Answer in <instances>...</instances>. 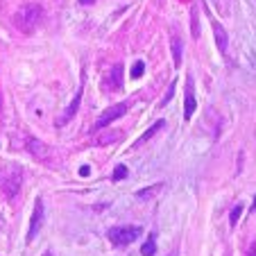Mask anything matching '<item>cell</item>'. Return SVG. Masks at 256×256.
Masks as SVG:
<instances>
[{
    "instance_id": "6da1fadb",
    "label": "cell",
    "mask_w": 256,
    "mask_h": 256,
    "mask_svg": "<svg viewBox=\"0 0 256 256\" xmlns=\"http://www.w3.org/2000/svg\"><path fill=\"white\" fill-rule=\"evenodd\" d=\"M44 20V7L39 5H25L14 14V28L23 34H32Z\"/></svg>"
},
{
    "instance_id": "7a4b0ae2",
    "label": "cell",
    "mask_w": 256,
    "mask_h": 256,
    "mask_svg": "<svg viewBox=\"0 0 256 256\" xmlns=\"http://www.w3.org/2000/svg\"><path fill=\"white\" fill-rule=\"evenodd\" d=\"M20 184H23V170H20L18 166H5V168H0V188H2V193L10 200L16 198Z\"/></svg>"
},
{
    "instance_id": "3957f363",
    "label": "cell",
    "mask_w": 256,
    "mask_h": 256,
    "mask_svg": "<svg viewBox=\"0 0 256 256\" xmlns=\"http://www.w3.org/2000/svg\"><path fill=\"white\" fill-rule=\"evenodd\" d=\"M140 234H143L140 227H112L106 232V236H109V240H112L114 245H130Z\"/></svg>"
},
{
    "instance_id": "277c9868",
    "label": "cell",
    "mask_w": 256,
    "mask_h": 256,
    "mask_svg": "<svg viewBox=\"0 0 256 256\" xmlns=\"http://www.w3.org/2000/svg\"><path fill=\"white\" fill-rule=\"evenodd\" d=\"M127 114V102H118V104H114V106H109L104 114H102L100 118H98V122H96V130H104L109 122H114V120H118V118H122Z\"/></svg>"
},
{
    "instance_id": "5b68a950",
    "label": "cell",
    "mask_w": 256,
    "mask_h": 256,
    "mask_svg": "<svg viewBox=\"0 0 256 256\" xmlns=\"http://www.w3.org/2000/svg\"><path fill=\"white\" fill-rule=\"evenodd\" d=\"M44 224V200H36L34 202V213H32V220H30V232H28V242H32L34 238L39 236V229Z\"/></svg>"
},
{
    "instance_id": "8992f818",
    "label": "cell",
    "mask_w": 256,
    "mask_h": 256,
    "mask_svg": "<svg viewBox=\"0 0 256 256\" xmlns=\"http://www.w3.org/2000/svg\"><path fill=\"white\" fill-rule=\"evenodd\" d=\"M82 91H84V88L80 86V88H78V93H75V98H72V102H70V104H68V109L62 114V118H59V120H57V127H64V125H66V122H70V120H72V116L78 114V109H80V102H82Z\"/></svg>"
},
{
    "instance_id": "52a82bcc",
    "label": "cell",
    "mask_w": 256,
    "mask_h": 256,
    "mask_svg": "<svg viewBox=\"0 0 256 256\" xmlns=\"http://www.w3.org/2000/svg\"><path fill=\"white\" fill-rule=\"evenodd\" d=\"M195 109H198V102H195V96H193V80L188 78V82H186V102H184V118L186 120L195 114Z\"/></svg>"
},
{
    "instance_id": "ba28073f",
    "label": "cell",
    "mask_w": 256,
    "mask_h": 256,
    "mask_svg": "<svg viewBox=\"0 0 256 256\" xmlns=\"http://www.w3.org/2000/svg\"><path fill=\"white\" fill-rule=\"evenodd\" d=\"M28 150L32 152L36 159H48V148L36 138H28Z\"/></svg>"
},
{
    "instance_id": "9c48e42d",
    "label": "cell",
    "mask_w": 256,
    "mask_h": 256,
    "mask_svg": "<svg viewBox=\"0 0 256 256\" xmlns=\"http://www.w3.org/2000/svg\"><path fill=\"white\" fill-rule=\"evenodd\" d=\"M213 34H216V44H218V48H220V52H224V50H227V44H229L224 28L220 23H213Z\"/></svg>"
},
{
    "instance_id": "30bf717a",
    "label": "cell",
    "mask_w": 256,
    "mask_h": 256,
    "mask_svg": "<svg viewBox=\"0 0 256 256\" xmlns=\"http://www.w3.org/2000/svg\"><path fill=\"white\" fill-rule=\"evenodd\" d=\"M140 254H143V256H154L156 254V236H154V234H150V236H148V240L143 242Z\"/></svg>"
},
{
    "instance_id": "8fae6325",
    "label": "cell",
    "mask_w": 256,
    "mask_h": 256,
    "mask_svg": "<svg viewBox=\"0 0 256 256\" xmlns=\"http://www.w3.org/2000/svg\"><path fill=\"white\" fill-rule=\"evenodd\" d=\"M122 66L120 64H116V66H114V75H109V86L112 88H120L122 86Z\"/></svg>"
},
{
    "instance_id": "7c38bea8",
    "label": "cell",
    "mask_w": 256,
    "mask_h": 256,
    "mask_svg": "<svg viewBox=\"0 0 256 256\" xmlns=\"http://www.w3.org/2000/svg\"><path fill=\"white\" fill-rule=\"evenodd\" d=\"M164 127H166V120H156L154 125L150 127V130H148V132H145L143 136H140L138 140H136V145H140V143H145V140H148V138H152V136H154V134H156V132H159V130H164Z\"/></svg>"
},
{
    "instance_id": "4fadbf2b",
    "label": "cell",
    "mask_w": 256,
    "mask_h": 256,
    "mask_svg": "<svg viewBox=\"0 0 256 256\" xmlns=\"http://www.w3.org/2000/svg\"><path fill=\"white\" fill-rule=\"evenodd\" d=\"M161 188H164V184H154V186H150V188L138 190V193H136V198H138V200H150L152 195H156Z\"/></svg>"
},
{
    "instance_id": "5bb4252c",
    "label": "cell",
    "mask_w": 256,
    "mask_h": 256,
    "mask_svg": "<svg viewBox=\"0 0 256 256\" xmlns=\"http://www.w3.org/2000/svg\"><path fill=\"white\" fill-rule=\"evenodd\" d=\"M172 57H174V66H182V41L172 39Z\"/></svg>"
},
{
    "instance_id": "9a60e30c",
    "label": "cell",
    "mask_w": 256,
    "mask_h": 256,
    "mask_svg": "<svg viewBox=\"0 0 256 256\" xmlns=\"http://www.w3.org/2000/svg\"><path fill=\"white\" fill-rule=\"evenodd\" d=\"M242 216V204H236V206L232 208V216H229V222H232V227H236L238 224V218Z\"/></svg>"
},
{
    "instance_id": "2e32d148",
    "label": "cell",
    "mask_w": 256,
    "mask_h": 256,
    "mask_svg": "<svg viewBox=\"0 0 256 256\" xmlns=\"http://www.w3.org/2000/svg\"><path fill=\"white\" fill-rule=\"evenodd\" d=\"M127 174H130V170H127V166H118V168L114 170L112 179H114V182H120V179H125Z\"/></svg>"
},
{
    "instance_id": "e0dca14e",
    "label": "cell",
    "mask_w": 256,
    "mask_h": 256,
    "mask_svg": "<svg viewBox=\"0 0 256 256\" xmlns=\"http://www.w3.org/2000/svg\"><path fill=\"white\" fill-rule=\"evenodd\" d=\"M143 72H145V62H136V64H134V68H132V78L138 80L140 75H143Z\"/></svg>"
},
{
    "instance_id": "ac0fdd59",
    "label": "cell",
    "mask_w": 256,
    "mask_h": 256,
    "mask_svg": "<svg viewBox=\"0 0 256 256\" xmlns=\"http://www.w3.org/2000/svg\"><path fill=\"white\" fill-rule=\"evenodd\" d=\"M88 172H91V168H88V166H82V170H80V174H82V177H86Z\"/></svg>"
},
{
    "instance_id": "d6986e66",
    "label": "cell",
    "mask_w": 256,
    "mask_h": 256,
    "mask_svg": "<svg viewBox=\"0 0 256 256\" xmlns=\"http://www.w3.org/2000/svg\"><path fill=\"white\" fill-rule=\"evenodd\" d=\"M96 0H80V5H93Z\"/></svg>"
},
{
    "instance_id": "ffe728a7",
    "label": "cell",
    "mask_w": 256,
    "mask_h": 256,
    "mask_svg": "<svg viewBox=\"0 0 256 256\" xmlns=\"http://www.w3.org/2000/svg\"><path fill=\"white\" fill-rule=\"evenodd\" d=\"M250 256H256V245H252V247H250Z\"/></svg>"
},
{
    "instance_id": "44dd1931",
    "label": "cell",
    "mask_w": 256,
    "mask_h": 256,
    "mask_svg": "<svg viewBox=\"0 0 256 256\" xmlns=\"http://www.w3.org/2000/svg\"><path fill=\"white\" fill-rule=\"evenodd\" d=\"M44 256H52V254H50V252H46V254H44Z\"/></svg>"
},
{
    "instance_id": "7402d4cb",
    "label": "cell",
    "mask_w": 256,
    "mask_h": 256,
    "mask_svg": "<svg viewBox=\"0 0 256 256\" xmlns=\"http://www.w3.org/2000/svg\"><path fill=\"white\" fill-rule=\"evenodd\" d=\"M254 208H256V198H254Z\"/></svg>"
}]
</instances>
